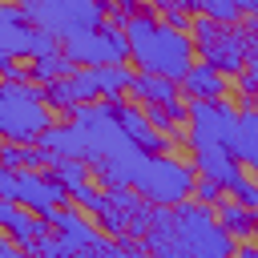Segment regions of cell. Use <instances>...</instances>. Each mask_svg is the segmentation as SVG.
Wrapping results in <instances>:
<instances>
[{"instance_id": "cell-9", "label": "cell", "mask_w": 258, "mask_h": 258, "mask_svg": "<svg viewBox=\"0 0 258 258\" xmlns=\"http://www.w3.org/2000/svg\"><path fill=\"white\" fill-rule=\"evenodd\" d=\"M64 52L81 69H89V64H125L129 60V36H125L121 24L105 20V24L89 28V32H81V36L64 40Z\"/></svg>"}, {"instance_id": "cell-23", "label": "cell", "mask_w": 258, "mask_h": 258, "mask_svg": "<svg viewBox=\"0 0 258 258\" xmlns=\"http://www.w3.org/2000/svg\"><path fill=\"white\" fill-rule=\"evenodd\" d=\"M73 202H77L85 214L101 218V214L109 210V189H97L93 181H85V185H77V189H73Z\"/></svg>"}, {"instance_id": "cell-4", "label": "cell", "mask_w": 258, "mask_h": 258, "mask_svg": "<svg viewBox=\"0 0 258 258\" xmlns=\"http://www.w3.org/2000/svg\"><path fill=\"white\" fill-rule=\"evenodd\" d=\"M194 181H198L194 161H181L173 153H145V161L133 177V189L149 206H181L194 194Z\"/></svg>"}, {"instance_id": "cell-10", "label": "cell", "mask_w": 258, "mask_h": 258, "mask_svg": "<svg viewBox=\"0 0 258 258\" xmlns=\"http://www.w3.org/2000/svg\"><path fill=\"white\" fill-rule=\"evenodd\" d=\"M202 60H210L214 69H222L226 77H242L250 69V32L246 28H234L226 24L218 40H210L206 48H198Z\"/></svg>"}, {"instance_id": "cell-21", "label": "cell", "mask_w": 258, "mask_h": 258, "mask_svg": "<svg viewBox=\"0 0 258 258\" xmlns=\"http://www.w3.org/2000/svg\"><path fill=\"white\" fill-rule=\"evenodd\" d=\"M48 173L73 194L77 185H85V181L93 177V165H89L85 157H52V161H48Z\"/></svg>"}, {"instance_id": "cell-22", "label": "cell", "mask_w": 258, "mask_h": 258, "mask_svg": "<svg viewBox=\"0 0 258 258\" xmlns=\"http://www.w3.org/2000/svg\"><path fill=\"white\" fill-rule=\"evenodd\" d=\"M44 101H48V109H52V113H60V117H73V109L81 105L73 77H60V81L44 85Z\"/></svg>"}, {"instance_id": "cell-6", "label": "cell", "mask_w": 258, "mask_h": 258, "mask_svg": "<svg viewBox=\"0 0 258 258\" xmlns=\"http://www.w3.org/2000/svg\"><path fill=\"white\" fill-rule=\"evenodd\" d=\"M0 52L16 60H40V56L60 52V36L40 28L16 0H4L0 4Z\"/></svg>"}, {"instance_id": "cell-2", "label": "cell", "mask_w": 258, "mask_h": 258, "mask_svg": "<svg viewBox=\"0 0 258 258\" xmlns=\"http://www.w3.org/2000/svg\"><path fill=\"white\" fill-rule=\"evenodd\" d=\"M56 125V113L44 101V85L36 81H4L0 85V137L20 145H40V137Z\"/></svg>"}, {"instance_id": "cell-17", "label": "cell", "mask_w": 258, "mask_h": 258, "mask_svg": "<svg viewBox=\"0 0 258 258\" xmlns=\"http://www.w3.org/2000/svg\"><path fill=\"white\" fill-rule=\"evenodd\" d=\"M234 153L246 169H258V101H242L238 109V141Z\"/></svg>"}, {"instance_id": "cell-34", "label": "cell", "mask_w": 258, "mask_h": 258, "mask_svg": "<svg viewBox=\"0 0 258 258\" xmlns=\"http://www.w3.org/2000/svg\"><path fill=\"white\" fill-rule=\"evenodd\" d=\"M254 218H258V210H254Z\"/></svg>"}, {"instance_id": "cell-32", "label": "cell", "mask_w": 258, "mask_h": 258, "mask_svg": "<svg viewBox=\"0 0 258 258\" xmlns=\"http://www.w3.org/2000/svg\"><path fill=\"white\" fill-rule=\"evenodd\" d=\"M234 258H258V246H242V250H238Z\"/></svg>"}, {"instance_id": "cell-25", "label": "cell", "mask_w": 258, "mask_h": 258, "mask_svg": "<svg viewBox=\"0 0 258 258\" xmlns=\"http://www.w3.org/2000/svg\"><path fill=\"white\" fill-rule=\"evenodd\" d=\"M222 28H226V24H218L214 16L198 12V16H194V24H189V36H194V44H198V48H206L210 40H218V36H222Z\"/></svg>"}, {"instance_id": "cell-12", "label": "cell", "mask_w": 258, "mask_h": 258, "mask_svg": "<svg viewBox=\"0 0 258 258\" xmlns=\"http://www.w3.org/2000/svg\"><path fill=\"white\" fill-rule=\"evenodd\" d=\"M48 222H52V230H56L69 246H77V250H89V246H101V242H105L101 226H93V214H85L77 202L56 206V210L48 214Z\"/></svg>"}, {"instance_id": "cell-24", "label": "cell", "mask_w": 258, "mask_h": 258, "mask_svg": "<svg viewBox=\"0 0 258 258\" xmlns=\"http://www.w3.org/2000/svg\"><path fill=\"white\" fill-rule=\"evenodd\" d=\"M202 12L214 16L218 24H238L246 16V4L242 0H202Z\"/></svg>"}, {"instance_id": "cell-20", "label": "cell", "mask_w": 258, "mask_h": 258, "mask_svg": "<svg viewBox=\"0 0 258 258\" xmlns=\"http://www.w3.org/2000/svg\"><path fill=\"white\" fill-rule=\"evenodd\" d=\"M0 165L4 169H44L48 153L40 145H20V141H4L0 145Z\"/></svg>"}, {"instance_id": "cell-26", "label": "cell", "mask_w": 258, "mask_h": 258, "mask_svg": "<svg viewBox=\"0 0 258 258\" xmlns=\"http://www.w3.org/2000/svg\"><path fill=\"white\" fill-rule=\"evenodd\" d=\"M194 198L206 202V206H218V202L226 198V185H218L214 177H198V181H194Z\"/></svg>"}, {"instance_id": "cell-14", "label": "cell", "mask_w": 258, "mask_h": 258, "mask_svg": "<svg viewBox=\"0 0 258 258\" xmlns=\"http://www.w3.org/2000/svg\"><path fill=\"white\" fill-rule=\"evenodd\" d=\"M226 89H230V77H226L222 69H214L210 60L189 64V73L181 77V93H185L189 105H194V101H222Z\"/></svg>"}, {"instance_id": "cell-16", "label": "cell", "mask_w": 258, "mask_h": 258, "mask_svg": "<svg viewBox=\"0 0 258 258\" xmlns=\"http://www.w3.org/2000/svg\"><path fill=\"white\" fill-rule=\"evenodd\" d=\"M93 69V81H97V93H101V101H113V105H121L125 101V93H133V81H137V73L129 69V64H89Z\"/></svg>"}, {"instance_id": "cell-28", "label": "cell", "mask_w": 258, "mask_h": 258, "mask_svg": "<svg viewBox=\"0 0 258 258\" xmlns=\"http://www.w3.org/2000/svg\"><path fill=\"white\" fill-rule=\"evenodd\" d=\"M230 198H238L242 206H250V210H258V177H250V169H246V177L230 189Z\"/></svg>"}, {"instance_id": "cell-13", "label": "cell", "mask_w": 258, "mask_h": 258, "mask_svg": "<svg viewBox=\"0 0 258 258\" xmlns=\"http://www.w3.org/2000/svg\"><path fill=\"white\" fill-rule=\"evenodd\" d=\"M194 169H198V177H214L218 185H226V194L246 177V169H242V161H238V153L234 149H222V145H210V149H194Z\"/></svg>"}, {"instance_id": "cell-3", "label": "cell", "mask_w": 258, "mask_h": 258, "mask_svg": "<svg viewBox=\"0 0 258 258\" xmlns=\"http://www.w3.org/2000/svg\"><path fill=\"white\" fill-rule=\"evenodd\" d=\"M173 222H177V234H173L177 258H234L238 254V238L218 222L214 206L185 198L181 206H173Z\"/></svg>"}, {"instance_id": "cell-15", "label": "cell", "mask_w": 258, "mask_h": 258, "mask_svg": "<svg viewBox=\"0 0 258 258\" xmlns=\"http://www.w3.org/2000/svg\"><path fill=\"white\" fill-rule=\"evenodd\" d=\"M40 149L48 153V161H52V157H85V161H89V141H85V129H81L73 117L56 121V125L40 137Z\"/></svg>"}, {"instance_id": "cell-29", "label": "cell", "mask_w": 258, "mask_h": 258, "mask_svg": "<svg viewBox=\"0 0 258 258\" xmlns=\"http://www.w3.org/2000/svg\"><path fill=\"white\" fill-rule=\"evenodd\" d=\"M238 93H242V101H258V64H250L238 77Z\"/></svg>"}, {"instance_id": "cell-8", "label": "cell", "mask_w": 258, "mask_h": 258, "mask_svg": "<svg viewBox=\"0 0 258 258\" xmlns=\"http://www.w3.org/2000/svg\"><path fill=\"white\" fill-rule=\"evenodd\" d=\"M185 145L189 149H234L238 141V109L226 101H194L189 105V121H185Z\"/></svg>"}, {"instance_id": "cell-18", "label": "cell", "mask_w": 258, "mask_h": 258, "mask_svg": "<svg viewBox=\"0 0 258 258\" xmlns=\"http://www.w3.org/2000/svg\"><path fill=\"white\" fill-rule=\"evenodd\" d=\"M214 210H218V222H222L238 242H250V238L258 234V218H254V210H250V206H242L238 198H222Z\"/></svg>"}, {"instance_id": "cell-7", "label": "cell", "mask_w": 258, "mask_h": 258, "mask_svg": "<svg viewBox=\"0 0 258 258\" xmlns=\"http://www.w3.org/2000/svg\"><path fill=\"white\" fill-rule=\"evenodd\" d=\"M0 198L4 202H16L40 218H48L56 206H69L73 194L52 177V173H40V169H4L0 173Z\"/></svg>"}, {"instance_id": "cell-19", "label": "cell", "mask_w": 258, "mask_h": 258, "mask_svg": "<svg viewBox=\"0 0 258 258\" xmlns=\"http://www.w3.org/2000/svg\"><path fill=\"white\" fill-rule=\"evenodd\" d=\"M81 64L60 48V52H52V56H40V60H32L28 64V81H36V85H52V81H60V77H73Z\"/></svg>"}, {"instance_id": "cell-11", "label": "cell", "mask_w": 258, "mask_h": 258, "mask_svg": "<svg viewBox=\"0 0 258 258\" xmlns=\"http://www.w3.org/2000/svg\"><path fill=\"white\" fill-rule=\"evenodd\" d=\"M0 226H4V234H8L20 250H28V254H36V246L52 234V222H48V218H40V214H32V210H24V206H16V202H4V206H0Z\"/></svg>"}, {"instance_id": "cell-5", "label": "cell", "mask_w": 258, "mask_h": 258, "mask_svg": "<svg viewBox=\"0 0 258 258\" xmlns=\"http://www.w3.org/2000/svg\"><path fill=\"white\" fill-rule=\"evenodd\" d=\"M16 4L60 40H73L109 20V0H16Z\"/></svg>"}, {"instance_id": "cell-31", "label": "cell", "mask_w": 258, "mask_h": 258, "mask_svg": "<svg viewBox=\"0 0 258 258\" xmlns=\"http://www.w3.org/2000/svg\"><path fill=\"white\" fill-rule=\"evenodd\" d=\"M0 258H36V254H28V250L20 254V246H16L12 238H4V246H0Z\"/></svg>"}, {"instance_id": "cell-27", "label": "cell", "mask_w": 258, "mask_h": 258, "mask_svg": "<svg viewBox=\"0 0 258 258\" xmlns=\"http://www.w3.org/2000/svg\"><path fill=\"white\" fill-rule=\"evenodd\" d=\"M73 85H77V97H81V105H85V101H101V93H97V81H93V69H77V73H73Z\"/></svg>"}, {"instance_id": "cell-1", "label": "cell", "mask_w": 258, "mask_h": 258, "mask_svg": "<svg viewBox=\"0 0 258 258\" xmlns=\"http://www.w3.org/2000/svg\"><path fill=\"white\" fill-rule=\"evenodd\" d=\"M125 36H129V60L137 64V73H157V77H173L181 81L194 64V36L173 28L165 16L157 12H137L125 20Z\"/></svg>"}, {"instance_id": "cell-30", "label": "cell", "mask_w": 258, "mask_h": 258, "mask_svg": "<svg viewBox=\"0 0 258 258\" xmlns=\"http://www.w3.org/2000/svg\"><path fill=\"white\" fill-rule=\"evenodd\" d=\"M0 73H4V81H28V69H20V60L4 56V52H0Z\"/></svg>"}, {"instance_id": "cell-33", "label": "cell", "mask_w": 258, "mask_h": 258, "mask_svg": "<svg viewBox=\"0 0 258 258\" xmlns=\"http://www.w3.org/2000/svg\"><path fill=\"white\" fill-rule=\"evenodd\" d=\"M246 4V16H258V0H242Z\"/></svg>"}]
</instances>
